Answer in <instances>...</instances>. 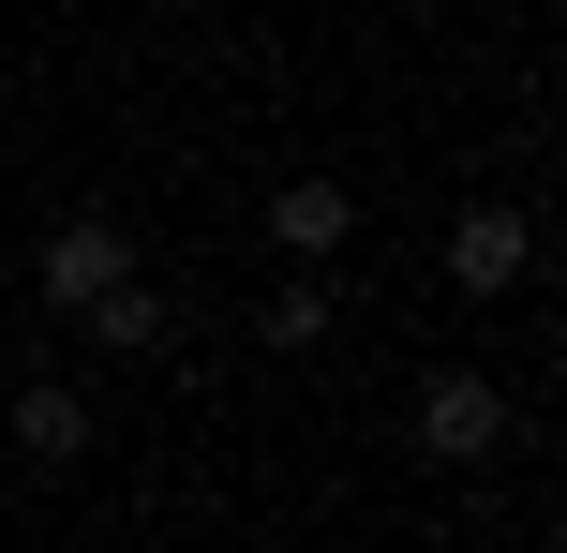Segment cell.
Segmentation results:
<instances>
[{
	"label": "cell",
	"instance_id": "obj_7",
	"mask_svg": "<svg viewBox=\"0 0 567 553\" xmlns=\"http://www.w3.org/2000/svg\"><path fill=\"white\" fill-rule=\"evenodd\" d=\"M255 329H269V345H329V285H299V269H284V299H269Z\"/></svg>",
	"mask_w": 567,
	"mask_h": 553
},
{
	"label": "cell",
	"instance_id": "obj_2",
	"mask_svg": "<svg viewBox=\"0 0 567 553\" xmlns=\"http://www.w3.org/2000/svg\"><path fill=\"white\" fill-rule=\"evenodd\" d=\"M419 449H433V464H493V449H508V389H493L478 359L419 375Z\"/></svg>",
	"mask_w": 567,
	"mask_h": 553
},
{
	"label": "cell",
	"instance_id": "obj_1",
	"mask_svg": "<svg viewBox=\"0 0 567 553\" xmlns=\"http://www.w3.org/2000/svg\"><path fill=\"white\" fill-rule=\"evenodd\" d=\"M30 285H45L60 315H90V299H120V285H135V239H120L105 209H60V225L30 239Z\"/></svg>",
	"mask_w": 567,
	"mask_h": 553
},
{
	"label": "cell",
	"instance_id": "obj_4",
	"mask_svg": "<svg viewBox=\"0 0 567 553\" xmlns=\"http://www.w3.org/2000/svg\"><path fill=\"white\" fill-rule=\"evenodd\" d=\"M343 239H359V195H343V180H284V195H269V255L299 269V285H329Z\"/></svg>",
	"mask_w": 567,
	"mask_h": 553
},
{
	"label": "cell",
	"instance_id": "obj_5",
	"mask_svg": "<svg viewBox=\"0 0 567 553\" xmlns=\"http://www.w3.org/2000/svg\"><path fill=\"white\" fill-rule=\"evenodd\" d=\"M0 434H16V464H90V389L75 375H30L16 404H0Z\"/></svg>",
	"mask_w": 567,
	"mask_h": 553
},
{
	"label": "cell",
	"instance_id": "obj_6",
	"mask_svg": "<svg viewBox=\"0 0 567 553\" xmlns=\"http://www.w3.org/2000/svg\"><path fill=\"white\" fill-rule=\"evenodd\" d=\"M75 329H90V359H165V345H179V315H165V285H120V299H90Z\"/></svg>",
	"mask_w": 567,
	"mask_h": 553
},
{
	"label": "cell",
	"instance_id": "obj_3",
	"mask_svg": "<svg viewBox=\"0 0 567 553\" xmlns=\"http://www.w3.org/2000/svg\"><path fill=\"white\" fill-rule=\"evenodd\" d=\"M523 269H538V209L478 195V209H463V225H449V285H463V299H508Z\"/></svg>",
	"mask_w": 567,
	"mask_h": 553
}]
</instances>
